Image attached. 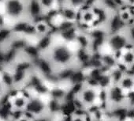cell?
Masks as SVG:
<instances>
[{
	"instance_id": "5b68a950",
	"label": "cell",
	"mask_w": 134,
	"mask_h": 121,
	"mask_svg": "<svg viewBox=\"0 0 134 121\" xmlns=\"http://www.w3.org/2000/svg\"><path fill=\"white\" fill-rule=\"evenodd\" d=\"M25 115L34 120L47 113V97L32 94L28 99L25 108Z\"/></svg>"
},
{
	"instance_id": "9c48e42d",
	"label": "cell",
	"mask_w": 134,
	"mask_h": 121,
	"mask_svg": "<svg viewBox=\"0 0 134 121\" xmlns=\"http://www.w3.org/2000/svg\"><path fill=\"white\" fill-rule=\"evenodd\" d=\"M38 2L43 10V16L45 14L51 10H58L60 7L57 3V0H38Z\"/></svg>"
},
{
	"instance_id": "5bb4252c",
	"label": "cell",
	"mask_w": 134,
	"mask_h": 121,
	"mask_svg": "<svg viewBox=\"0 0 134 121\" xmlns=\"http://www.w3.org/2000/svg\"><path fill=\"white\" fill-rule=\"evenodd\" d=\"M7 25H6V18H5V16L2 14H0V29L2 27Z\"/></svg>"
},
{
	"instance_id": "ba28073f",
	"label": "cell",
	"mask_w": 134,
	"mask_h": 121,
	"mask_svg": "<svg viewBox=\"0 0 134 121\" xmlns=\"http://www.w3.org/2000/svg\"><path fill=\"white\" fill-rule=\"evenodd\" d=\"M14 33L13 29L9 25H5L0 29V47H6L11 39L14 37Z\"/></svg>"
},
{
	"instance_id": "3957f363",
	"label": "cell",
	"mask_w": 134,
	"mask_h": 121,
	"mask_svg": "<svg viewBox=\"0 0 134 121\" xmlns=\"http://www.w3.org/2000/svg\"><path fill=\"white\" fill-rule=\"evenodd\" d=\"M27 2L28 0H4V16L7 25L9 22H11L13 25L18 21L28 18Z\"/></svg>"
},
{
	"instance_id": "52a82bcc",
	"label": "cell",
	"mask_w": 134,
	"mask_h": 121,
	"mask_svg": "<svg viewBox=\"0 0 134 121\" xmlns=\"http://www.w3.org/2000/svg\"><path fill=\"white\" fill-rule=\"evenodd\" d=\"M117 85L127 94L134 92V75L126 72Z\"/></svg>"
},
{
	"instance_id": "8992f818",
	"label": "cell",
	"mask_w": 134,
	"mask_h": 121,
	"mask_svg": "<svg viewBox=\"0 0 134 121\" xmlns=\"http://www.w3.org/2000/svg\"><path fill=\"white\" fill-rule=\"evenodd\" d=\"M118 65L124 68L126 72L134 66V48L128 47L117 55Z\"/></svg>"
},
{
	"instance_id": "7a4b0ae2",
	"label": "cell",
	"mask_w": 134,
	"mask_h": 121,
	"mask_svg": "<svg viewBox=\"0 0 134 121\" xmlns=\"http://www.w3.org/2000/svg\"><path fill=\"white\" fill-rule=\"evenodd\" d=\"M75 98L86 110L96 106H103L102 90L87 83H84L80 87L75 94Z\"/></svg>"
},
{
	"instance_id": "4fadbf2b",
	"label": "cell",
	"mask_w": 134,
	"mask_h": 121,
	"mask_svg": "<svg viewBox=\"0 0 134 121\" xmlns=\"http://www.w3.org/2000/svg\"><path fill=\"white\" fill-rule=\"evenodd\" d=\"M8 93L7 89L4 86V85L0 81V101H1L7 94Z\"/></svg>"
},
{
	"instance_id": "9a60e30c",
	"label": "cell",
	"mask_w": 134,
	"mask_h": 121,
	"mask_svg": "<svg viewBox=\"0 0 134 121\" xmlns=\"http://www.w3.org/2000/svg\"><path fill=\"white\" fill-rule=\"evenodd\" d=\"M18 121H33L31 118H29V117H28L27 115H25V114H24V115L21 117V118H20Z\"/></svg>"
},
{
	"instance_id": "30bf717a",
	"label": "cell",
	"mask_w": 134,
	"mask_h": 121,
	"mask_svg": "<svg viewBox=\"0 0 134 121\" xmlns=\"http://www.w3.org/2000/svg\"><path fill=\"white\" fill-rule=\"evenodd\" d=\"M88 1V0H65L64 5L69 6L79 11L86 6Z\"/></svg>"
},
{
	"instance_id": "7c38bea8",
	"label": "cell",
	"mask_w": 134,
	"mask_h": 121,
	"mask_svg": "<svg viewBox=\"0 0 134 121\" xmlns=\"http://www.w3.org/2000/svg\"><path fill=\"white\" fill-rule=\"evenodd\" d=\"M58 117L59 116H54L51 115L50 113H47L40 117L36 118L33 121H55Z\"/></svg>"
},
{
	"instance_id": "8fae6325",
	"label": "cell",
	"mask_w": 134,
	"mask_h": 121,
	"mask_svg": "<svg viewBox=\"0 0 134 121\" xmlns=\"http://www.w3.org/2000/svg\"><path fill=\"white\" fill-rule=\"evenodd\" d=\"M125 29L129 44L132 47L134 48V22L128 25H125Z\"/></svg>"
},
{
	"instance_id": "e0dca14e",
	"label": "cell",
	"mask_w": 134,
	"mask_h": 121,
	"mask_svg": "<svg viewBox=\"0 0 134 121\" xmlns=\"http://www.w3.org/2000/svg\"><path fill=\"white\" fill-rule=\"evenodd\" d=\"M0 121H2V120H1V119H0Z\"/></svg>"
},
{
	"instance_id": "277c9868",
	"label": "cell",
	"mask_w": 134,
	"mask_h": 121,
	"mask_svg": "<svg viewBox=\"0 0 134 121\" xmlns=\"http://www.w3.org/2000/svg\"><path fill=\"white\" fill-rule=\"evenodd\" d=\"M104 46L108 48L109 51L115 55H118L125 48L130 47L131 45L129 44L125 26L118 31L108 33L105 40Z\"/></svg>"
},
{
	"instance_id": "2e32d148",
	"label": "cell",
	"mask_w": 134,
	"mask_h": 121,
	"mask_svg": "<svg viewBox=\"0 0 134 121\" xmlns=\"http://www.w3.org/2000/svg\"><path fill=\"white\" fill-rule=\"evenodd\" d=\"M133 3H134V1H133ZM133 3H132V4H133Z\"/></svg>"
},
{
	"instance_id": "6da1fadb",
	"label": "cell",
	"mask_w": 134,
	"mask_h": 121,
	"mask_svg": "<svg viewBox=\"0 0 134 121\" xmlns=\"http://www.w3.org/2000/svg\"><path fill=\"white\" fill-rule=\"evenodd\" d=\"M77 49L78 48L77 46L73 47V43L67 44L60 39L55 42L54 40L51 48L42 55L47 58L55 71H58L78 67L76 61V51Z\"/></svg>"
}]
</instances>
